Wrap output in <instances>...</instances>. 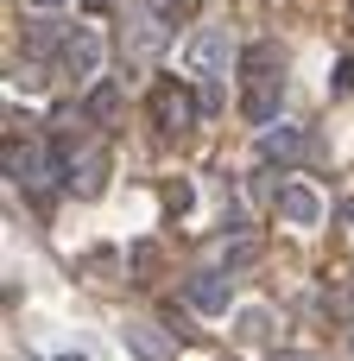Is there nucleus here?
Here are the masks:
<instances>
[{
    "label": "nucleus",
    "instance_id": "19",
    "mask_svg": "<svg viewBox=\"0 0 354 361\" xmlns=\"http://www.w3.org/2000/svg\"><path fill=\"white\" fill-rule=\"evenodd\" d=\"M82 6H95V13H101V6H114V0H82Z\"/></svg>",
    "mask_w": 354,
    "mask_h": 361
},
{
    "label": "nucleus",
    "instance_id": "9",
    "mask_svg": "<svg viewBox=\"0 0 354 361\" xmlns=\"http://www.w3.org/2000/svg\"><path fill=\"white\" fill-rule=\"evenodd\" d=\"M165 38H171V32H165L152 13H139V19L127 25V57H152V51H165Z\"/></svg>",
    "mask_w": 354,
    "mask_h": 361
},
{
    "label": "nucleus",
    "instance_id": "12",
    "mask_svg": "<svg viewBox=\"0 0 354 361\" xmlns=\"http://www.w3.org/2000/svg\"><path fill=\"white\" fill-rule=\"evenodd\" d=\"M82 114H89L95 127H101V121H114V114H120V82H95V89H89V102H82Z\"/></svg>",
    "mask_w": 354,
    "mask_h": 361
},
{
    "label": "nucleus",
    "instance_id": "13",
    "mask_svg": "<svg viewBox=\"0 0 354 361\" xmlns=\"http://www.w3.org/2000/svg\"><path fill=\"white\" fill-rule=\"evenodd\" d=\"M146 13H152L165 32H177V25L190 19V0H146Z\"/></svg>",
    "mask_w": 354,
    "mask_h": 361
},
{
    "label": "nucleus",
    "instance_id": "17",
    "mask_svg": "<svg viewBox=\"0 0 354 361\" xmlns=\"http://www.w3.org/2000/svg\"><path fill=\"white\" fill-rule=\"evenodd\" d=\"M32 13H57V6H70V0H25Z\"/></svg>",
    "mask_w": 354,
    "mask_h": 361
},
{
    "label": "nucleus",
    "instance_id": "7",
    "mask_svg": "<svg viewBox=\"0 0 354 361\" xmlns=\"http://www.w3.org/2000/svg\"><path fill=\"white\" fill-rule=\"evenodd\" d=\"M152 121H158L165 133H184V127H190V102H184L177 82H152Z\"/></svg>",
    "mask_w": 354,
    "mask_h": 361
},
{
    "label": "nucleus",
    "instance_id": "4",
    "mask_svg": "<svg viewBox=\"0 0 354 361\" xmlns=\"http://www.w3.org/2000/svg\"><path fill=\"white\" fill-rule=\"evenodd\" d=\"M184 305H190V311H203V317H222V311L234 305L228 273H190V279H184Z\"/></svg>",
    "mask_w": 354,
    "mask_h": 361
},
{
    "label": "nucleus",
    "instance_id": "21",
    "mask_svg": "<svg viewBox=\"0 0 354 361\" xmlns=\"http://www.w3.org/2000/svg\"><path fill=\"white\" fill-rule=\"evenodd\" d=\"M57 361H82V355H57Z\"/></svg>",
    "mask_w": 354,
    "mask_h": 361
},
{
    "label": "nucleus",
    "instance_id": "14",
    "mask_svg": "<svg viewBox=\"0 0 354 361\" xmlns=\"http://www.w3.org/2000/svg\"><path fill=\"white\" fill-rule=\"evenodd\" d=\"M222 108H228L222 82H203V89H196V114H222Z\"/></svg>",
    "mask_w": 354,
    "mask_h": 361
},
{
    "label": "nucleus",
    "instance_id": "11",
    "mask_svg": "<svg viewBox=\"0 0 354 361\" xmlns=\"http://www.w3.org/2000/svg\"><path fill=\"white\" fill-rule=\"evenodd\" d=\"M127 349L139 361H171V343H165L158 330H146V324H127Z\"/></svg>",
    "mask_w": 354,
    "mask_h": 361
},
{
    "label": "nucleus",
    "instance_id": "16",
    "mask_svg": "<svg viewBox=\"0 0 354 361\" xmlns=\"http://www.w3.org/2000/svg\"><path fill=\"white\" fill-rule=\"evenodd\" d=\"M247 260H253V241H247V235H234V241L222 247V267H247Z\"/></svg>",
    "mask_w": 354,
    "mask_h": 361
},
{
    "label": "nucleus",
    "instance_id": "5",
    "mask_svg": "<svg viewBox=\"0 0 354 361\" xmlns=\"http://www.w3.org/2000/svg\"><path fill=\"white\" fill-rule=\"evenodd\" d=\"M323 209H329V203H323V190H317V184H304V178L279 190V216H285L291 228H317V222H323Z\"/></svg>",
    "mask_w": 354,
    "mask_h": 361
},
{
    "label": "nucleus",
    "instance_id": "1",
    "mask_svg": "<svg viewBox=\"0 0 354 361\" xmlns=\"http://www.w3.org/2000/svg\"><path fill=\"white\" fill-rule=\"evenodd\" d=\"M279 95H285V57L279 44H253L241 63V108L253 127H279Z\"/></svg>",
    "mask_w": 354,
    "mask_h": 361
},
{
    "label": "nucleus",
    "instance_id": "20",
    "mask_svg": "<svg viewBox=\"0 0 354 361\" xmlns=\"http://www.w3.org/2000/svg\"><path fill=\"white\" fill-rule=\"evenodd\" d=\"M342 349H348V361H354V330H348V343H342Z\"/></svg>",
    "mask_w": 354,
    "mask_h": 361
},
{
    "label": "nucleus",
    "instance_id": "18",
    "mask_svg": "<svg viewBox=\"0 0 354 361\" xmlns=\"http://www.w3.org/2000/svg\"><path fill=\"white\" fill-rule=\"evenodd\" d=\"M272 361H310V355H304V349H279Z\"/></svg>",
    "mask_w": 354,
    "mask_h": 361
},
{
    "label": "nucleus",
    "instance_id": "2",
    "mask_svg": "<svg viewBox=\"0 0 354 361\" xmlns=\"http://www.w3.org/2000/svg\"><path fill=\"white\" fill-rule=\"evenodd\" d=\"M190 70H196L203 82H222V76L234 70V38H228V25H203V32L190 38Z\"/></svg>",
    "mask_w": 354,
    "mask_h": 361
},
{
    "label": "nucleus",
    "instance_id": "3",
    "mask_svg": "<svg viewBox=\"0 0 354 361\" xmlns=\"http://www.w3.org/2000/svg\"><path fill=\"white\" fill-rule=\"evenodd\" d=\"M57 165H63V159H51V152H44V146H32V140L6 152V171H13V178H19L32 197H44V190L57 184Z\"/></svg>",
    "mask_w": 354,
    "mask_h": 361
},
{
    "label": "nucleus",
    "instance_id": "8",
    "mask_svg": "<svg viewBox=\"0 0 354 361\" xmlns=\"http://www.w3.org/2000/svg\"><path fill=\"white\" fill-rule=\"evenodd\" d=\"M63 70L70 76H95L101 70V38L95 32H70L63 38Z\"/></svg>",
    "mask_w": 354,
    "mask_h": 361
},
{
    "label": "nucleus",
    "instance_id": "15",
    "mask_svg": "<svg viewBox=\"0 0 354 361\" xmlns=\"http://www.w3.org/2000/svg\"><path fill=\"white\" fill-rule=\"evenodd\" d=\"M165 203H171V216H190V184L171 178V184H165Z\"/></svg>",
    "mask_w": 354,
    "mask_h": 361
},
{
    "label": "nucleus",
    "instance_id": "10",
    "mask_svg": "<svg viewBox=\"0 0 354 361\" xmlns=\"http://www.w3.org/2000/svg\"><path fill=\"white\" fill-rule=\"evenodd\" d=\"M298 146H304L298 127H260V159L279 165V159H298Z\"/></svg>",
    "mask_w": 354,
    "mask_h": 361
},
{
    "label": "nucleus",
    "instance_id": "6",
    "mask_svg": "<svg viewBox=\"0 0 354 361\" xmlns=\"http://www.w3.org/2000/svg\"><path fill=\"white\" fill-rule=\"evenodd\" d=\"M63 184H70L76 197H95V190L108 184V159H101L95 146H82V152H70V159H63Z\"/></svg>",
    "mask_w": 354,
    "mask_h": 361
}]
</instances>
